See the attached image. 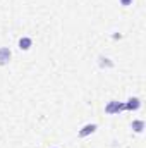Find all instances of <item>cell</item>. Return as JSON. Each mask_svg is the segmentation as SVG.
<instances>
[{"label":"cell","instance_id":"cell-4","mask_svg":"<svg viewBox=\"0 0 146 148\" xmlns=\"http://www.w3.org/2000/svg\"><path fill=\"white\" fill-rule=\"evenodd\" d=\"M141 107V100L139 98H129L126 103H124V110H138Z\"/></svg>","mask_w":146,"mask_h":148},{"label":"cell","instance_id":"cell-3","mask_svg":"<svg viewBox=\"0 0 146 148\" xmlns=\"http://www.w3.org/2000/svg\"><path fill=\"white\" fill-rule=\"evenodd\" d=\"M10 57H12V52L9 47H2L0 48V66H5L10 62Z\"/></svg>","mask_w":146,"mask_h":148},{"label":"cell","instance_id":"cell-2","mask_svg":"<svg viewBox=\"0 0 146 148\" xmlns=\"http://www.w3.org/2000/svg\"><path fill=\"white\" fill-rule=\"evenodd\" d=\"M96 129H98V126H96V124H86V126H83V127L79 129L77 136H79V138H86V136L93 134V133H95Z\"/></svg>","mask_w":146,"mask_h":148},{"label":"cell","instance_id":"cell-5","mask_svg":"<svg viewBox=\"0 0 146 148\" xmlns=\"http://www.w3.org/2000/svg\"><path fill=\"white\" fill-rule=\"evenodd\" d=\"M31 45H33V40H31V38L23 36L21 40H19V48H21V50H29Z\"/></svg>","mask_w":146,"mask_h":148},{"label":"cell","instance_id":"cell-1","mask_svg":"<svg viewBox=\"0 0 146 148\" xmlns=\"http://www.w3.org/2000/svg\"><path fill=\"white\" fill-rule=\"evenodd\" d=\"M120 110H124V103H122V102H117V100H112L108 105L105 107V112L110 114V115H112V114H119Z\"/></svg>","mask_w":146,"mask_h":148},{"label":"cell","instance_id":"cell-6","mask_svg":"<svg viewBox=\"0 0 146 148\" xmlns=\"http://www.w3.org/2000/svg\"><path fill=\"white\" fill-rule=\"evenodd\" d=\"M131 127H132V131H136V133H143V129H145V121L136 119V121L131 122Z\"/></svg>","mask_w":146,"mask_h":148},{"label":"cell","instance_id":"cell-7","mask_svg":"<svg viewBox=\"0 0 146 148\" xmlns=\"http://www.w3.org/2000/svg\"><path fill=\"white\" fill-rule=\"evenodd\" d=\"M98 60H100L102 67H113V62H110V59H107V57H100Z\"/></svg>","mask_w":146,"mask_h":148},{"label":"cell","instance_id":"cell-8","mask_svg":"<svg viewBox=\"0 0 146 148\" xmlns=\"http://www.w3.org/2000/svg\"><path fill=\"white\" fill-rule=\"evenodd\" d=\"M120 5L127 7V5H132V0H120Z\"/></svg>","mask_w":146,"mask_h":148}]
</instances>
